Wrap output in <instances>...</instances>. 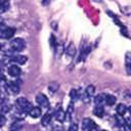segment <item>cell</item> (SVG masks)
<instances>
[{"label": "cell", "mask_w": 131, "mask_h": 131, "mask_svg": "<svg viewBox=\"0 0 131 131\" xmlns=\"http://www.w3.org/2000/svg\"><path fill=\"white\" fill-rule=\"evenodd\" d=\"M6 100V90H0V104L4 103Z\"/></svg>", "instance_id": "obj_24"}, {"label": "cell", "mask_w": 131, "mask_h": 131, "mask_svg": "<svg viewBox=\"0 0 131 131\" xmlns=\"http://www.w3.org/2000/svg\"><path fill=\"white\" fill-rule=\"evenodd\" d=\"M50 44H51V46H52V47H55L56 42H55V38H54V36H53V35H51V36H50Z\"/></svg>", "instance_id": "obj_31"}, {"label": "cell", "mask_w": 131, "mask_h": 131, "mask_svg": "<svg viewBox=\"0 0 131 131\" xmlns=\"http://www.w3.org/2000/svg\"><path fill=\"white\" fill-rule=\"evenodd\" d=\"M57 88H58V84H56V83H51L49 86H48V89L50 90V92L51 93H53V92H55L56 90H57Z\"/></svg>", "instance_id": "obj_26"}, {"label": "cell", "mask_w": 131, "mask_h": 131, "mask_svg": "<svg viewBox=\"0 0 131 131\" xmlns=\"http://www.w3.org/2000/svg\"><path fill=\"white\" fill-rule=\"evenodd\" d=\"M77 129H78V126H77V124L73 123V124L70 126V128H69V131H77Z\"/></svg>", "instance_id": "obj_30"}, {"label": "cell", "mask_w": 131, "mask_h": 131, "mask_svg": "<svg viewBox=\"0 0 131 131\" xmlns=\"http://www.w3.org/2000/svg\"><path fill=\"white\" fill-rule=\"evenodd\" d=\"M6 122V118H5V115H1L0 114V127L3 126Z\"/></svg>", "instance_id": "obj_29"}, {"label": "cell", "mask_w": 131, "mask_h": 131, "mask_svg": "<svg viewBox=\"0 0 131 131\" xmlns=\"http://www.w3.org/2000/svg\"><path fill=\"white\" fill-rule=\"evenodd\" d=\"M116 110H117V113H118L119 116H124L126 114V112H127V106L124 103H119L117 105Z\"/></svg>", "instance_id": "obj_15"}, {"label": "cell", "mask_w": 131, "mask_h": 131, "mask_svg": "<svg viewBox=\"0 0 131 131\" xmlns=\"http://www.w3.org/2000/svg\"><path fill=\"white\" fill-rule=\"evenodd\" d=\"M36 102L39 106L43 107V108H48L50 103H49V100L47 98V96L43 93H39L36 95Z\"/></svg>", "instance_id": "obj_5"}, {"label": "cell", "mask_w": 131, "mask_h": 131, "mask_svg": "<svg viewBox=\"0 0 131 131\" xmlns=\"http://www.w3.org/2000/svg\"><path fill=\"white\" fill-rule=\"evenodd\" d=\"M127 111H128V112H129V114L131 115V105L129 106V108H127Z\"/></svg>", "instance_id": "obj_36"}, {"label": "cell", "mask_w": 131, "mask_h": 131, "mask_svg": "<svg viewBox=\"0 0 131 131\" xmlns=\"http://www.w3.org/2000/svg\"><path fill=\"white\" fill-rule=\"evenodd\" d=\"M117 101V98L112 95V94H106L105 95V103L108 104V105H114Z\"/></svg>", "instance_id": "obj_17"}, {"label": "cell", "mask_w": 131, "mask_h": 131, "mask_svg": "<svg viewBox=\"0 0 131 131\" xmlns=\"http://www.w3.org/2000/svg\"><path fill=\"white\" fill-rule=\"evenodd\" d=\"M73 114H74V102L71 101L70 104H69V106H68V110L66 112V116H67L68 119H71V117H72Z\"/></svg>", "instance_id": "obj_19"}, {"label": "cell", "mask_w": 131, "mask_h": 131, "mask_svg": "<svg viewBox=\"0 0 131 131\" xmlns=\"http://www.w3.org/2000/svg\"><path fill=\"white\" fill-rule=\"evenodd\" d=\"M92 122H93V121H92L91 119H89V118H85V119L83 120V122H82V128H83L85 131H87L88 128H89V126L91 125Z\"/></svg>", "instance_id": "obj_20"}, {"label": "cell", "mask_w": 131, "mask_h": 131, "mask_svg": "<svg viewBox=\"0 0 131 131\" xmlns=\"http://www.w3.org/2000/svg\"><path fill=\"white\" fill-rule=\"evenodd\" d=\"M93 114L96 116V117H99L101 118L104 114V110H103V106L102 105H95L94 110H93Z\"/></svg>", "instance_id": "obj_14"}, {"label": "cell", "mask_w": 131, "mask_h": 131, "mask_svg": "<svg viewBox=\"0 0 131 131\" xmlns=\"http://www.w3.org/2000/svg\"><path fill=\"white\" fill-rule=\"evenodd\" d=\"M87 131H100V130H99V127H98L94 122H92Z\"/></svg>", "instance_id": "obj_28"}, {"label": "cell", "mask_w": 131, "mask_h": 131, "mask_svg": "<svg viewBox=\"0 0 131 131\" xmlns=\"http://www.w3.org/2000/svg\"><path fill=\"white\" fill-rule=\"evenodd\" d=\"M8 7H9L8 2H0V13H3L5 11H7Z\"/></svg>", "instance_id": "obj_22"}, {"label": "cell", "mask_w": 131, "mask_h": 131, "mask_svg": "<svg viewBox=\"0 0 131 131\" xmlns=\"http://www.w3.org/2000/svg\"><path fill=\"white\" fill-rule=\"evenodd\" d=\"M126 70H127V73L131 75V63H126Z\"/></svg>", "instance_id": "obj_33"}, {"label": "cell", "mask_w": 131, "mask_h": 131, "mask_svg": "<svg viewBox=\"0 0 131 131\" xmlns=\"http://www.w3.org/2000/svg\"><path fill=\"white\" fill-rule=\"evenodd\" d=\"M126 63H131V53H127V55H126Z\"/></svg>", "instance_id": "obj_32"}, {"label": "cell", "mask_w": 131, "mask_h": 131, "mask_svg": "<svg viewBox=\"0 0 131 131\" xmlns=\"http://www.w3.org/2000/svg\"><path fill=\"white\" fill-rule=\"evenodd\" d=\"M51 119H52V115H51V114L46 113L45 115H43V117H42V119H41V124H42V126H44V127L48 126L49 123L51 122Z\"/></svg>", "instance_id": "obj_11"}, {"label": "cell", "mask_w": 131, "mask_h": 131, "mask_svg": "<svg viewBox=\"0 0 131 131\" xmlns=\"http://www.w3.org/2000/svg\"><path fill=\"white\" fill-rule=\"evenodd\" d=\"M6 84H7V82H6L5 77L0 73V88H4V89H5Z\"/></svg>", "instance_id": "obj_25"}, {"label": "cell", "mask_w": 131, "mask_h": 131, "mask_svg": "<svg viewBox=\"0 0 131 131\" xmlns=\"http://www.w3.org/2000/svg\"><path fill=\"white\" fill-rule=\"evenodd\" d=\"M66 53H67V55H69V56H74L75 54H76V46L74 45V43H70L68 46H67V48H66Z\"/></svg>", "instance_id": "obj_12"}, {"label": "cell", "mask_w": 131, "mask_h": 131, "mask_svg": "<svg viewBox=\"0 0 131 131\" xmlns=\"http://www.w3.org/2000/svg\"><path fill=\"white\" fill-rule=\"evenodd\" d=\"M78 95H79V97L81 98V100L84 101L85 103H88V102L90 101V96L85 92V90H83L82 92H79V91H78Z\"/></svg>", "instance_id": "obj_16"}, {"label": "cell", "mask_w": 131, "mask_h": 131, "mask_svg": "<svg viewBox=\"0 0 131 131\" xmlns=\"http://www.w3.org/2000/svg\"><path fill=\"white\" fill-rule=\"evenodd\" d=\"M21 128H23V123L20 122V120H17V121L13 122V123L10 125L9 130H10V131H18V130H20Z\"/></svg>", "instance_id": "obj_13"}, {"label": "cell", "mask_w": 131, "mask_h": 131, "mask_svg": "<svg viewBox=\"0 0 131 131\" xmlns=\"http://www.w3.org/2000/svg\"><path fill=\"white\" fill-rule=\"evenodd\" d=\"M9 46H10V48H11L12 51L18 52V51H23V50L25 49V47H26V42H25V40L21 39V38H14V39H12V40L10 41Z\"/></svg>", "instance_id": "obj_2"}, {"label": "cell", "mask_w": 131, "mask_h": 131, "mask_svg": "<svg viewBox=\"0 0 131 131\" xmlns=\"http://www.w3.org/2000/svg\"><path fill=\"white\" fill-rule=\"evenodd\" d=\"M85 92H86L90 97L93 96L94 93H95V88H94V86H93V85H88V86L86 87V89H85Z\"/></svg>", "instance_id": "obj_21"}, {"label": "cell", "mask_w": 131, "mask_h": 131, "mask_svg": "<svg viewBox=\"0 0 131 131\" xmlns=\"http://www.w3.org/2000/svg\"><path fill=\"white\" fill-rule=\"evenodd\" d=\"M124 130L125 131H131V121L129 119L125 120V124H124Z\"/></svg>", "instance_id": "obj_27"}, {"label": "cell", "mask_w": 131, "mask_h": 131, "mask_svg": "<svg viewBox=\"0 0 131 131\" xmlns=\"http://www.w3.org/2000/svg\"><path fill=\"white\" fill-rule=\"evenodd\" d=\"M105 95L106 94L104 93H99L98 95H96L94 98L95 105H102L103 103H105Z\"/></svg>", "instance_id": "obj_10"}, {"label": "cell", "mask_w": 131, "mask_h": 131, "mask_svg": "<svg viewBox=\"0 0 131 131\" xmlns=\"http://www.w3.org/2000/svg\"><path fill=\"white\" fill-rule=\"evenodd\" d=\"M94 1H95V2H100L101 0H94Z\"/></svg>", "instance_id": "obj_37"}, {"label": "cell", "mask_w": 131, "mask_h": 131, "mask_svg": "<svg viewBox=\"0 0 131 131\" xmlns=\"http://www.w3.org/2000/svg\"><path fill=\"white\" fill-rule=\"evenodd\" d=\"M29 115H30L32 118H34V119H37V118H39V117L42 115V111H41V107H39V106H33V107L30 110V112H29Z\"/></svg>", "instance_id": "obj_7"}, {"label": "cell", "mask_w": 131, "mask_h": 131, "mask_svg": "<svg viewBox=\"0 0 131 131\" xmlns=\"http://www.w3.org/2000/svg\"><path fill=\"white\" fill-rule=\"evenodd\" d=\"M15 107L17 111H19L24 114H27L30 112V110L33 107V105L26 97H19L15 101Z\"/></svg>", "instance_id": "obj_1"}, {"label": "cell", "mask_w": 131, "mask_h": 131, "mask_svg": "<svg viewBox=\"0 0 131 131\" xmlns=\"http://www.w3.org/2000/svg\"><path fill=\"white\" fill-rule=\"evenodd\" d=\"M28 57L26 55H14L10 58L11 61H14L16 63H19V64H24L26 61H27Z\"/></svg>", "instance_id": "obj_9"}, {"label": "cell", "mask_w": 131, "mask_h": 131, "mask_svg": "<svg viewBox=\"0 0 131 131\" xmlns=\"http://www.w3.org/2000/svg\"><path fill=\"white\" fill-rule=\"evenodd\" d=\"M54 118H55L56 121H58V122H63V121L67 119L66 112H63L61 108H58L57 111L54 112Z\"/></svg>", "instance_id": "obj_8"}, {"label": "cell", "mask_w": 131, "mask_h": 131, "mask_svg": "<svg viewBox=\"0 0 131 131\" xmlns=\"http://www.w3.org/2000/svg\"><path fill=\"white\" fill-rule=\"evenodd\" d=\"M101 131H106V130H101Z\"/></svg>", "instance_id": "obj_38"}, {"label": "cell", "mask_w": 131, "mask_h": 131, "mask_svg": "<svg viewBox=\"0 0 131 131\" xmlns=\"http://www.w3.org/2000/svg\"><path fill=\"white\" fill-rule=\"evenodd\" d=\"M7 73L11 76V77H18L21 73V70L18 66H15V64H11L8 67L7 69Z\"/></svg>", "instance_id": "obj_6"}, {"label": "cell", "mask_w": 131, "mask_h": 131, "mask_svg": "<svg viewBox=\"0 0 131 131\" xmlns=\"http://www.w3.org/2000/svg\"><path fill=\"white\" fill-rule=\"evenodd\" d=\"M70 96H71V98H72V101L74 102L77 98H79L78 90H76V89H72V90H71V92H70Z\"/></svg>", "instance_id": "obj_23"}, {"label": "cell", "mask_w": 131, "mask_h": 131, "mask_svg": "<svg viewBox=\"0 0 131 131\" xmlns=\"http://www.w3.org/2000/svg\"><path fill=\"white\" fill-rule=\"evenodd\" d=\"M53 131H60V128H57V127H55V128L53 129Z\"/></svg>", "instance_id": "obj_35"}, {"label": "cell", "mask_w": 131, "mask_h": 131, "mask_svg": "<svg viewBox=\"0 0 131 131\" xmlns=\"http://www.w3.org/2000/svg\"><path fill=\"white\" fill-rule=\"evenodd\" d=\"M11 110V105L10 104H8V103H2V105H1V108H0V114L1 115H5V114H7L9 111Z\"/></svg>", "instance_id": "obj_18"}, {"label": "cell", "mask_w": 131, "mask_h": 131, "mask_svg": "<svg viewBox=\"0 0 131 131\" xmlns=\"http://www.w3.org/2000/svg\"><path fill=\"white\" fill-rule=\"evenodd\" d=\"M14 33H15L14 28H10L7 26L0 27V38L1 39H10L13 37Z\"/></svg>", "instance_id": "obj_3"}, {"label": "cell", "mask_w": 131, "mask_h": 131, "mask_svg": "<svg viewBox=\"0 0 131 131\" xmlns=\"http://www.w3.org/2000/svg\"><path fill=\"white\" fill-rule=\"evenodd\" d=\"M0 49H1V44H0Z\"/></svg>", "instance_id": "obj_39"}, {"label": "cell", "mask_w": 131, "mask_h": 131, "mask_svg": "<svg viewBox=\"0 0 131 131\" xmlns=\"http://www.w3.org/2000/svg\"><path fill=\"white\" fill-rule=\"evenodd\" d=\"M19 89H20V86H19V81H12V82H9L6 84V87H5V90L6 92H8L9 94H17L19 92Z\"/></svg>", "instance_id": "obj_4"}, {"label": "cell", "mask_w": 131, "mask_h": 131, "mask_svg": "<svg viewBox=\"0 0 131 131\" xmlns=\"http://www.w3.org/2000/svg\"><path fill=\"white\" fill-rule=\"evenodd\" d=\"M49 1H50V0H42V2H43L44 5H47V4L49 3Z\"/></svg>", "instance_id": "obj_34"}]
</instances>
